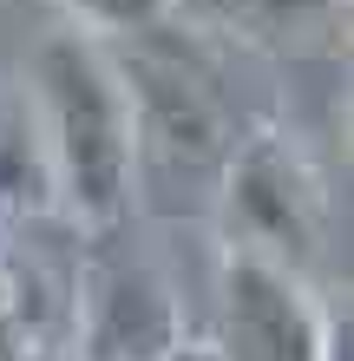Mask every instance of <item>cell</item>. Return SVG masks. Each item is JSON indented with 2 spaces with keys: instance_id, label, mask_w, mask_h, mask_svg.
Wrapping results in <instances>:
<instances>
[{
  "instance_id": "4",
  "label": "cell",
  "mask_w": 354,
  "mask_h": 361,
  "mask_svg": "<svg viewBox=\"0 0 354 361\" xmlns=\"http://www.w3.org/2000/svg\"><path fill=\"white\" fill-rule=\"evenodd\" d=\"M322 322L296 269L230 250L223 257V322H217V361H322Z\"/></svg>"
},
{
  "instance_id": "2",
  "label": "cell",
  "mask_w": 354,
  "mask_h": 361,
  "mask_svg": "<svg viewBox=\"0 0 354 361\" xmlns=\"http://www.w3.org/2000/svg\"><path fill=\"white\" fill-rule=\"evenodd\" d=\"M112 73L125 86V105H132L138 145L164 152L171 164H223V152L236 145V125H230L210 53L197 47L191 27H177V13L164 27L118 39Z\"/></svg>"
},
{
  "instance_id": "7",
  "label": "cell",
  "mask_w": 354,
  "mask_h": 361,
  "mask_svg": "<svg viewBox=\"0 0 354 361\" xmlns=\"http://www.w3.org/2000/svg\"><path fill=\"white\" fill-rule=\"evenodd\" d=\"M53 7L86 39H132L144 27H164L177 13V0H53Z\"/></svg>"
},
{
  "instance_id": "5",
  "label": "cell",
  "mask_w": 354,
  "mask_h": 361,
  "mask_svg": "<svg viewBox=\"0 0 354 361\" xmlns=\"http://www.w3.org/2000/svg\"><path fill=\"white\" fill-rule=\"evenodd\" d=\"M177 342L171 289L144 263L118 257L92 283V361H164Z\"/></svg>"
},
{
  "instance_id": "1",
  "label": "cell",
  "mask_w": 354,
  "mask_h": 361,
  "mask_svg": "<svg viewBox=\"0 0 354 361\" xmlns=\"http://www.w3.org/2000/svg\"><path fill=\"white\" fill-rule=\"evenodd\" d=\"M33 99H39L46 178L59 190V204L79 224L112 230L132 204L138 132H132V105H125L106 39H86L79 27H59L53 39H39Z\"/></svg>"
},
{
  "instance_id": "8",
  "label": "cell",
  "mask_w": 354,
  "mask_h": 361,
  "mask_svg": "<svg viewBox=\"0 0 354 361\" xmlns=\"http://www.w3.org/2000/svg\"><path fill=\"white\" fill-rule=\"evenodd\" d=\"M164 361H217V355H210V348H171Z\"/></svg>"
},
{
  "instance_id": "6",
  "label": "cell",
  "mask_w": 354,
  "mask_h": 361,
  "mask_svg": "<svg viewBox=\"0 0 354 361\" xmlns=\"http://www.w3.org/2000/svg\"><path fill=\"white\" fill-rule=\"evenodd\" d=\"M177 13L256 53H335L348 39V0H177Z\"/></svg>"
},
{
  "instance_id": "3",
  "label": "cell",
  "mask_w": 354,
  "mask_h": 361,
  "mask_svg": "<svg viewBox=\"0 0 354 361\" xmlns=\"http://www.w3.org/2000/svg\"><path fill=\"white\" fill-rule=\"evenodd\" d=\"M223 217L230 250L302 269L322 243V178L282 132H249L223 152Z\"/></svg>"
}]
</instances>
